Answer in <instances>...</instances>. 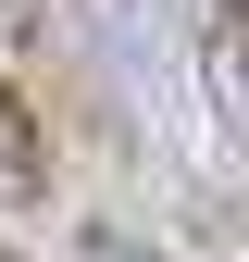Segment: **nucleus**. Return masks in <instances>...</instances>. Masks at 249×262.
Segmentation results:
<instances>
[{
    "label": "nucleus",
    "mask_w": 249,
    "mask_h": 262,
    "mask_svg": "<svg viewBox=\"0 0 249 262\" xmlns=\"http://www.w3.org/2000/svg\"><path fill=\"white\" fill-rule=\"evenodd\" d=\"M200 62H212V100H225V125L249 138V0H212V13H200Z\"/></svg>",
    "instance_id": "1"
},
{
    "label": "nucleus",
    "mask_w": 249,
    "mask_h": 262,
    "mask_svg": "<svg viewBox=\"0 0 249 262\" xmlns=\"http://www.w3.org/2000/svg\"><path fill=\"white\" fill-rule=\"evenodd\" d=\"M50 175H62V150H50V125H38V100H25V88L0 75V187H25V200H38Z\"/></svg>",
    "instance_id": "2"
},
{
    "label": "nucleus",
    "mask_w": 249,
    "mask_h": 262,
    "mask_svg": "<svg viewBox=\"0 0 249 262\" xmlns=\"http://www.w3.org/2000/svg\"><path fill=\"white\" fill-rule=\"evenodd\" d=\"M75 262H162V250H150V237H124V225H87Z\"/></svg>",
    "instance_id": "3"
},
{
    "label": "nucleus",
    "mask_w": 249,
    "mask_h": 262,
    "mask_svg": "<svg viewBox=\"0 0 249 262\" xmlns=\"http://www.w3.org/2000/svg\"><path fill=\"white\" fill-rule=\"evenodd\" d=\"M0 262H25V250H0Z\"/></svg>",
    "instance_id": "4"
}]
</instances>
